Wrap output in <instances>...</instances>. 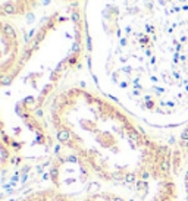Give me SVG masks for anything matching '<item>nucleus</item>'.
Returning a JSON list of instances; mask_svg holds the SVG:
<instances>
[{
  "instance_id": "nucleus-2",
  "label": "nucleus",
  "mask_w": 188,
  "mask_h": 201,
  "mask_svg": "<svg viewBox=\"0 0 188 201\" xmlns=\"http://www.w3.org/2000/svg\"><path fill=\"white\" fill-rule=\"evenodd\" d=\"M75 201H132L126 194L93 181L82 192L74 195Z\"/></svg>"
},
{
  "instance_id": "nucleus-3",
  "label": "nucleus",
  "mask_w": 188,
  "mask_h": 201,
  "mask_svg": "<svg viewBox=\"0 0 188 201\" xmlns=\"http://www.w3.org/2000/svg\"><path fill=\"white\" fill-rule=\"evenodd\" d=\"M182 201H188V163L182 173Z\"/></svg>"
},
{
  "instance_id": "nucleus-1",
  "label": "nucleus",
  "mask_w": 188,
  "mask_h": 201,
  "mask_svg": "<svg viewBox=\"0 0 188 201\" xmlns=\"http://www.w3.org/2000/svg\"><path fill=\"white\" fill-rule=\"evenodd\" d=\"M52 123L59 147L77 156L96 182L132 201H182L187 154L154 140L109 101L70 88L55 98Z\"/></svg>"
}]
</instances>
